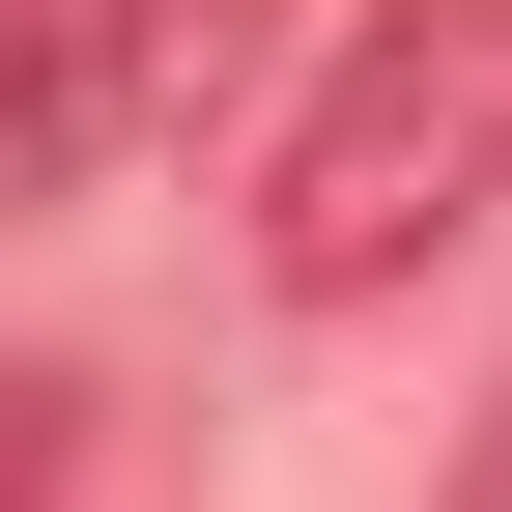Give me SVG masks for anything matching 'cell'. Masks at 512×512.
I'll list each match as a JSON object with an SVG mask.
<instances>
[{
	"label": "cell",
	"mask_w": 512,
	"mask_h": 512,
	"mask_svg": "<svg viewBox=\"0 0 512 512\" xmlns=\"http://www.w3.org/2000/svg\"><path fill=\"white\" fill-rule=\"evenodd\" d=\"M86 143H114V57H86V0H0V200H57Z\"/></svg>",
	"instance_id": "2"
},
{
	"label": "cell",
	"mask_w": 512,
	"mask_h": 512,
	"mask_svg": "<svg viewBox=\"0 0 512 512\" xmlns=\"http://www.w3.org/2000/svg\"><path fill=\"white\" fill-rule=\"evenodd\" d=\"M484 200H512V0H370V29L313 57V114L256 143V285L285 313H370Z\"/></svg>",
	"instance_id": "1"
},
{
	"label": "cell",
	"mask_w": 512,
	"mask_h": 512,
	"mask_svg": "<svg viewBox=\"0 0 512 512\" xmlns=\"http://www.w3.org/2000/svg\"><path fill=\"white\" fill-rule=\"evenodd\" d=\"M0 512H57V370H0Z\"/></svg>",
	"instance_id": "3"
}]
</instances>
